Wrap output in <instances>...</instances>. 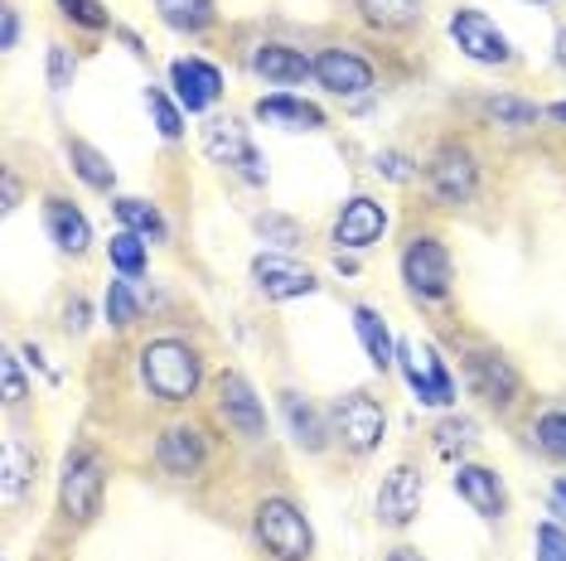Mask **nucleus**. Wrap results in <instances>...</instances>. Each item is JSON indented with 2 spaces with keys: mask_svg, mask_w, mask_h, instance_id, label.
<instances>
[{
  "mask_svg": "<svg viewBox=\"0 0 566 561\" xmlns=\"http://www.w3.org/2000/svg\"><path fill=\"white\" fill-rule=\"evenodd\" d=\"M140 378L146 388L156 392L160 402H189L199 392V378H203V363L189 343L179 339H156L140 349Z\"/></svg>",
  "mask_w": 566,
  "mask_h": 561,
  "instance_id": "f257e3e1",
  "label": "nucleus"
},
{
  "mask_svg": "<svg viewBox=\"0 0 566 561\" xmlns=\"http://www.w3.org/2000/svg\"><path fill=\"white\" fill-rule=\"evenodd\" d=\"M256 538H262V547L276 561H311L315 552L311 522H305V514L291 499H266L256 508Z\"/></svg>",
  "mask_w": 566,
  "mask_h": 561,
  "instance_id": "f03ea898",
  "label": "nucleus"
},
{
  "mask_svg": "<svg viewBox=\"0 0 566 561\" xmlns=\"http://www.w3.org/2000/svg\"><path fill=\"white\" fill-rule=\"evenodd\" d=\"M397 359H402V373L411 382V392H417V402H427V406H450L455 402V378H450L446 359L431 349V343L402 339L397 343Z\"/></svg>",
  "mask_w": 566,
  "mask_h": 561,
  "instance_id": "7ed1b4c3",
  "label": "nucleus"
},
{
  "mask_svg": "<svg viewBox=\"0 0 566 561\" xmlns=\"http://www.w3.org/2000/svg\"><path fill=\"white\" fill-rule=\"evenodd\" d=\"M102 489H107V465H102L97 451H73L63 461V479H59V499L69 518H93L102 504Z\"/></svg>",
  "mask_w": 566,
  "mask_h": 561,
  "instance_id": "20e7f679",
  "label": "nucleus"
},
{
  "mask_svg": "<svg viewBox=\"0 0 566 561\" xmlns=\"http://www.w3.org/2000/svg\"><path fill=\"white\" fill-rule=\"evenodd\" d=\"M450 40L460 44V54L474 59V63H489V68H499V63H513V44H509V34L499 30L494 20L484 15V10H455L450 15Z\"/></svg>",
  "mask_w": 566,
  "mask_h": 561,
  "instance_id": "39448f33",
  "label": "nucleus"
},
{
  "mask_svg": "<svg viewBox=\"0 0 566 561\" xmlns=\"http://www.w3.org/2000/svg\"><path fill=\"white\" fill-rule=\"evenodd\" d=\"M203 150H209L218 165H233L242 180H252V184H262V180H266L262 156H256L248 126H242L238 117H213L209 126H203Z\"/></svg>",
  "mask_w": 566,
  "mask_h": 561,
  "instance_id": "423d86ee",
  "label": "nucleus"
},
{
  "mask_svg": "<svg viewBox=\"0 0 566 561\" xmlns=\"http://www.w3.org/2000/svg\"><path fill=\"white\" fill-rule=\"evenodd\" d=\"M402 280L411 286V296H421V300L450 296V252L436 237H417L402 252Z\"/></svg>",
  "mask_w": 566,
  "mask_h": 561,
  "instance_id": "0eeeda50",
  "label": "nucleus"
},
{
  "mask_svg": "<svg viewBox=\"0 0 566 561\" xmlns=\"http://www.w3.org/2000/svg\"><path fill=\"white\" fill-rule=\"evenodd\" d=\"M382 431H388V416H382V406L364 398V392H349V398L334 402V436L349 445L354 455H368L373 445L382 441Z\"/></svg>",
  "mask_w": 566,
  "mask_h": 561,
  "instance_id": "6e6552de",
  "label": "nucleus"
},
{
  "mask_svg": "<svg viewBox=\"0 0 566 561\" xmlns=\"http://www.w3.org/2000/svg\"><path fill=\"white\" fill-rule=\"evenodd\" d=\"M170 87H175L179 107H185L189 117H199V112H209L213 102L223 97V73L203 59H175L170 63Z\"/></svg>",
  "mask_w": 566,
  "mask_h": 561,
  "instance_id": "1a4fd4ad",
  "label": "nucleus"
},
{
  "mask_svg": "<svg viewBox=\"0 0 566 561\" xmlns=\"http://www.w3.org/2000/svg\"><path fill=\"white\" fill-rule=\"evenodd\" d=\"M474 184H480V165H474L465 146H441L431 156V189L446 203H470Z\"/></svg>",
  "mask_w": 566,
  "mask_h": 561,
  "instance_id": "9d476101",
  "label": "nucleus"
},
{
  "mask_svg": "<svg viewBox=\"0 0 566 561\" xmlns=\"http://www.w3.org/2000/svg\"><path fill=\"white\" fill-rule=\"evenodd\" d=\"M315 78L334 97H364L373 87V63L358 59L354 49H325V54L315 59Z\"/></svg>",
  "mask_w": 566,
  "mask_h": 561,
  "instance_id": "9b49d317",
  "label": "nucleus"
},
{
  "mask_svg": "<svg viewBox=\"0 0 566 561\" xmlns=\"http://www.w3.org/2000/svg\"><path fill=\"white\" fill-rule=\"evenodd\" d=\"M213 392H218V416H223L228 426L242 431V436H262V431H266V412H262V402H256V392L248 388V378H242V373H223L213 382Z\"/></svg>",
  "mask_w": 566,
  "mask_h": 561,
  "instance_id": "f8f14e48",
  "label": "nucleus"
},
{
  "mask_svg": "<svg viewBox=\"0 0 566 561\" xmlns=\"http://www.w3.org/2000/svg\"><path fill=\"white\" fill-rule=\"evenodd\" d=\"M417 514H421V475L411 465H397L378 489V518L388 528H407Z\"/></svg>",
  "mask_w": 566,
  "mask_h": 561,
  "instance_id": "ddd939ff",
  "label": "nucleus"
},
{
  "mask_svg": "<svg viewBox=\"0 0 566 561\" xmlns=\"http://www.w3.org/2000/svg\"><path fill=\"white\" fill-rule=\"evenodd\" d=\"M382 227H388L382 203H373V199L358 194V199L344 203L339 223H334V242H339V247H349V252H364V247H373V242L382 237Z\"/></svg>",
  "mask_w": 566,
  "mask_h": 561,
  "instance_id": "4468645a",
  "label": "nucleus"
},
{
  "mask_svg": "<svg viewBox=\"0 0 566 561\" xmlns=\"http://www.w3.org/2000/svg\"><path fill=\"white\" fill-rule=\"evenodd\" d=\"M252 276H256V286H262L266 300H295V296H315L319 290V280L286 257H256Z\"/></svg>",
  "mask_w": 566,
  "mask_h": 561,
  "instance_id": "2eb2a0df",
  "label": "nucleus"
},
{
  "mask_svg": "<svg viewBox=\"0 0 566 561\" xmlns=\"http://www.w3.org/2000/svg\"><path fill=\"white\" fill-rule=\"evenodd\" d=\"M470 388L480 392L484 402L509 406L513 392H518V373H513V363L504 359V353L480 349V353H470Z\"/></svg>",
  "mask_w": 566,
  "mask_h": 561,
  "instance_id": "dca6fc26",
  "label": "nucleus"
},
{
  "mask_svg": "<svg viewBox=\"0 0 566 561\" xmlns=\"http://www.w3.org/2000/svg\"><path fill=\"white\" fill-rule=\"evenodd\" d=\"M203 436L195 426H170L160 436V445H156V461H160V469H170V475H179V479H189V475H199V465H203Z\"/></svg>",
  "mask_w": 566,
  "mask_h": 561,
  "instance_id": "f3484780",
  "label": "nucleus"
},
{
  "mask_svg": "<svg viewBox=\"0 0 566 561\" xmlns=\"http://www.w3.org/2000/svg\"><path fill=\"white\" fill-rule=\"evenodd\" d=\"M455 494L480 518H499V514H504V484H499V475H494V469H484V465H460L455 469Z\"/></svg>",
  "mask_w": 566,
  "mask_h": 561,
  "instance_id": "a211bd4d",
  "label": "nucleus"
},
{
  "mask_svg": "<svg viewBox=\"0 0 566 561\" xmlns=\"http://www.w3.org/2000/svg\"><path fill=\"white\" fill-rule=\"evenodd\" d=\"M252 73L266 83H305L315 73V59H305L301 49H286V44H262L252 54Z\"/></svg>",
  "mask_w": 566,
  "mask_h": 561,
  "instance_id": "6ab92c4d",
  "label": "nucleus"
},
{
  "mask_svg": "<svg viewBox=\"0 0 566 561\" xmlns=\"http://www.w3.org/2000/svg\"><path fill=\"white\" fill-rule=\"evenodd\" d=\"M256 117L272 121V126H286V131H319L325 126V112L305 97H291V93H272L256 102Z\"/></svg>",
  "mask_w": 566,
  "mask_h": 561,
  "instance_id": "aec40b11",
  "label": "nucleus"
},
{
  "mask_svg": "<svg viewBox=\"0 0 566 561\" xmlns=\"http://www.w3.org/2000/svg\"><path fill=\"white\" fill-rule=\"evenodd\" d=\"M44 223H49V237L59 242L63 252H87V242H93V227H87V219L78 209H73L69 199H49V209H44Z\"/></svg>",
  "mask_w": 566,
  "mask_h": 561,
  "instance_id": "412c9836",
  "label": "nucleus"
},
{
  "mask_svg": "<svg viewBox=\"0 0 566 561\" xmlns=\"http://www.w3.org/2000/svg\"><path fill=\"white\" fill-rule=\"evenodd\" d=\"M281 412H286V426H291V441L301 445V451H311L319 455L329 445V431H325V421H319V412L305 398H295V392H286L281 398Z\"/></svg>",
  "mask_w": 566,
  "mask_h": 561,
  "instance_id": "4be33fe9",
  "label": "nucleus"
},
{
  "mask_svg": "<svg viewBox=\"0 0 566 561\" xmlns=\"http://www.w3.org/2000/svg\"><path fill=\"white\" fill-rule=\"evenodd\" d=\"M354 329H358V339H364L373 368H378V373H388L392 359H397V343L388 335V325H382V315L368 310V305H354Z\"/></svg>",
  "mask_w": 566,
  "mask_h": 561,
  "instance_id": "5701e85b",
  "label": "nucleus"
},
{
  "mask_svg": "<svg viewBox=\"0 0 566 561\" xmlns=\"http://www.w3.org/2000/svg\"><path fill=\"white\" fill-rule=\"evenodd\" d=\"M156 10L179 34H203L213 24V0H156Z\"/></svg>",
  "mask_w": 566,
  "mask_h": 561,
  "instance_id": "b1692460",
  "label": "nucleus"
},
{
  "mask_svg": "<svg viewBox=\"0 0 566 561\" xmlns=\"http://www.w3.org/2000/svg\"><path fill=\"white\" fill-rule=\"evenodd\" d=\"M117 219H122V227H132V233H140L146 242H165V233H170L165 213L146 199H117Z\"/></svg>",
  "mask_w": 566,
  "mask_h": 561,
  "instance_id": "393cba45",
  "label": "nucleus"
},
{
  "mask_svg": "<svg viewBox=\"0 0 566 561\" xmlns=\"http://www.w3.org/2000/svg\"><path fill=\"white\" fill-rule=\"evenodd\" d=\"M358 10H364V20L373 30H407V24H417V0H358Z\"/></svg>",
  "mask_w": 566,
  "mask_h": 561,
  "instance_id": "a878e982",
  "label": "nucleus"
},
{
  "mask_svg": "<svg viewBox=\"0 0 566 561\" xmlns=\"http://www.w3.org/2000/svg\"><path fill=\"white\" fill-rule=\"evenodd\" d=\"M146 247H150L146 237L132 233V227H122V233L107 242V257H112V266H117V272H122L126 280H132V276L146 272Z\"/></svg>",
  "mask_w": 566,
  "mask_h": 561,
  "instance_id": "bb28decb",
  "label": "nucleus"
},
{
  "mask_svg": "<svg viewBox=\"0 0 566 561\" xmlns=\"http://www.w3.org/2000/svg\"><path fill=\"white\" fill-rule=\"evenodd\" d=\"M69 160H73V170H78L83 184L112 189V165H107V156H102V150L87 146V140H69Z\"/></svg>",
  "mask_w": 566,
  "mask_h": 561,
  "instance_id": "cd10ccee",
  "label": "nucleus"
},
{
  "mask_svg": "<svg viewBox=\"0 0 566 561\" xmlns=\"http://www.w3.org/2000/svg\"><path fill=\"white\" fill-rule=\"evenodd\" d=\"M146 107H150V117H156V131L165 140H179L185 136V117H179V107L170 102V93L165 87H146Z\"/></svg>",
  "mask_w": 566,
  "mask_h": 561,
  "instance_id": "c85d7f7f",
  "label": "nucleus"
},
{
  "mask_svg": "<svg viewBox=\"0 0 566 561\" xmlns=\"http://www.w3.org/2000/svg\"><path fill=\"white\" fill-rule=\"evenodd\" d=\"M107 320L117 329L140 320V300L132 296V280H112V286H107Z\"/></svg>",
  "mask_w": 566,
  "mask_h": 561,
  "instance_id": "c756f323",
  "label": "nucleus"
},
{
  "mask_svg": "<svg viewBox=\"0 0 566 561\" xmlns=\"http://www.w3.org/2000/svg\"><path fill=\"white\" fill-rule=\"evenodd\" d=\"M24 479H30V455H24V445L10 436V441H6V484H0V489H6V504L20 499Z\"/></svg>",
  "mask_w": 566,
  "mask_h": 561,
  "instance_id": "7c9ffc66",
  "label": "nucleus"
},
{
  "mask_svg": "<svg viewBox=\"0 0 566 561\" xmlns=\"http://www.w3.org/2000/svg\"><path fill=\"white\" fill-rule=\"evenodd\" d=\"M533 436H537V445H543L547 455H557V461H566V412H547V416H537Z\"/></svg>",
  "mask_w": 566,
  "mask_h": 561,
  "instance_id": "2f4dec72",
  "label": "nucleus"
},
{
  "mask_svg": "<svg viewBox=\"0 0 566 561\" xmlns=\"http://www.w3.org/2000/svg\"><path fill=\"white\" fill-rule=\"evenodd\" d=\"M489 117H494L499 126H533L537 107H533V102H518V97H494V102H489Z\"/></svg>",
  "mask_w": 566,
  "mask_h": 561,
  "instance_id": "473e14b6",
  "label": "nucleus"
},
{
  "mask_svg": "<svg viewBox=\"0 0 566 561\" xmlns=\"http://www.w3.org/2000/svg\"><path fill=\"white\" fill-rule=\"evenodd\" d=\"M63 20L83 24V30H102L107 24V10H102V0H59Z\"/></svg>",
  "mask_w": 566,
  "mask_h": 561,
  "instance_id": "72a5a7b5",
  "label": "nucleus"
},
{
  "mask_svg": "<svg viewBox=\"0 0 566 561\" xmlns=\"http://www.w3.org/2000/svg\"><path fill=\"white\" fill-rule=\"evenodd\" d=\"M73 73H78V59H73V49L49 44V87H54V93H63V87L73 83Z\"/></svg>",
  "mask_w": 566,
  "mask_h": 561,
  "instance_id": "f704fd0d",
  "label": "nucleus"
},
{
  "mask_svg": "<svg viewBox=\"0 0 566 561\" xmlns=\"http://www.w3.org/2000/svg\"><path fill=\"white\" fill-rule=\"evenodd\" d=\"M256 233L262 237H272L276 247H295V242H301V227H295L291 219H281V213H266V219H256Z\"/></svg>",
  "mask_w": 566,
  "mask_h": 561,
  "instance_id": "c9c22d12",
  "label": "nucleus"
},
{
  "mask_svg": "<svg viewBox=\"0 0 566 561\" xmlns=\"http://www.w3.org/2000/svg\"><path fill=\"white\" fill-rule=\"evenodd\" d=\"M533 547H537V561H566V532L557 528V522H543Z\"/></svg>",
  "mask_w": 566,
  "mask_h": 561,
  "instance_id": "e433bc0d",
  "label": "nucleus"
},
{
  "mask_svg": "<svg viewBox=\"0 0 566 561\" xmlns=\"http://www.w3.org/2000/svg\"><path fill=\"white\" fill-rule=\"evenodd\" d=\"M0 378H6V402H20L24 398V373H20L15 353H6V359H0Z\"/></svg>",
  "mask_w": 566,
  "mask_h": 561,
  "instance_id": "4c0bfd02",
  "label": "nucleus"
},
{
  "mask_svg": "<svg viewBox=\"0 0 566 561\" xmlns=\"http://www.w3.org/2000/svg\"><path fill=\"white\" fill-rule=\"evenodd\" d=\"M0 44H6V49L20 44V15H15V10H0Z\"/></svg>",
  "mask_w": 566,
  "mask_h": 561,
  "instance_id": "58836bf2",
  "label": "nucleus"
},
{
  "mask_svg": "<svg viewBox=\"0 0 566 561\" xmlns=\"http://www.w3.org/2000/svg\"><path fill=\"white\" fill-rule=\"evenodd\" d=\"M378 174H392V180H411V170H407V160L402 156H378Z\"/></svg>",
  "mask_w": 566,
  "mask_h": 561,
  "instance_id": "ea45409f",
  "label": "nucleus"
},
{
  "mask_svg": "<svg viewBox=\"0 0 566 561\" xmlns=\"http://www.w3.org/2000/svg\"><path fill=\"white\" fill-rule=\"evenodd\" d=\"M20 203V184H15V174H6V209H15Z\"/></svg>",
  "mask_w": 566,
  "mask_h": 561,
  "instance_id": "a19ab883",
  "label": "nucleus"
},
{
  "mask_svg": "<svg viewBox=\"0 0 566 561\" xmlns=\"http://www.w3.org/2000/svg\"><path fill=\"white\" fill-rule=\"evenodd\" d=\"M87 325V305H73L69 310V329H83Z\"/></svg>",
  "mask_w": 566,
  "mask_h": 561,
  "instance_id": "79ce46f5",
  "label": "nucleus"
},
{
  "mask_svg": "<svg viewBox=\"0 0 566 561\" xmlns=\"http://www.w3.org/2000/svg\"><path fill=\"white\" fill-rule=\"evenodd\" d=\"M557 63H562V68H566V24H562V30H557Z\"/></svg>",
  "mask_w": 566,
  "mask_h": 561,
  "instance_id": "37998d69",
  "label": "nucleus"
},
{
  "mask_svg": "<svg viewBox=\"0 0 566 561\" xmlns=\"http://www.w3.org/2000/svg\"><path fill=\"white\" fill-rule=\"evenodd\" d=\"M547 117H557V121L566 126V102H552V107H547Z\"/></svg>",
  "mask_w": 566,
  "mask_h": 561,
  "instance_id": "c03bdc74",
  "label": "nucleus"
},
{
  "mask_svg": "<svg viewBox=\"0 0 566 561\" xmlns=\"http://www.w3.org/2000/svg\"><path fill=\"white\" fill-rule=\"evenodd\" d=\"M392 561H417V552H411V547H397Z\"/></svg>",
  "mask_w": 566,
  "mask_h": 561,
  "instance_id": "a18cd8bd",
  "label": "nucleus"
},
{
  "mask_svg": "<svg viewBox=\"0 0 566 561\" xmlns=\"http://www.w3.org/2000/svg\"><path fill=\"white\" fill-rule=\"evenodd\" d=\"M557 499L566 504V479H557Z\"/></svg>",
  "mask_w": 566,
  "mask_h": 561,
  "instance_id": "49530a36",
  "label": "nucleus"
},
{
  "mask_svg": "<svg viewBox=\"0 0 566 561\" xmlns=\"http://www.w3.org/2000/svg\"><path fill=\"white\" fill-rule=\"evenodd\" d=\"M533 6H547V0H533Z\"/></svg>",
  "mask_w": 566,
  "mask_h": 561,
  "instance_id": "de8ad7c7",
  "label": "nucleus"
}]
</instances>
